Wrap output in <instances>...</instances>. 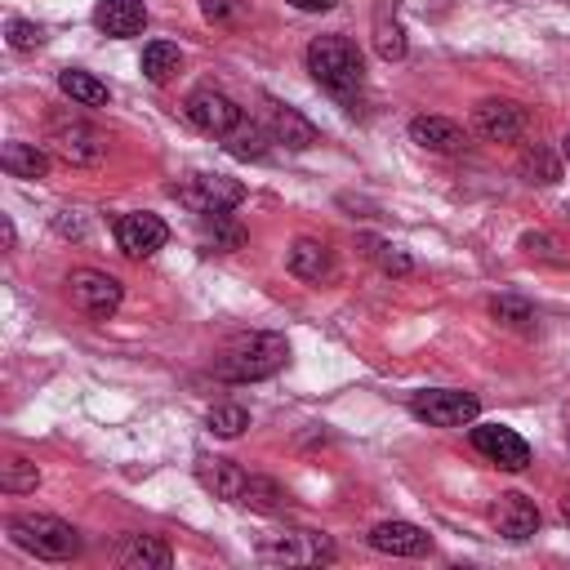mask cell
<instances>
[{"mask_svg": "<svg viewBox=\"0 0 570 570\" xmlns=\"http://www.w3.org/2000/svg\"><path fill=\"white\" fill-rule=\"evenodd\" d=\"M307 71L312 80L338 98L343 107H356L361 102V89H365V58L361 49L347 40V36H316L307 45Z\"/></svg>", "mask_w": 570, "mask_h": 570, "instance_id": "6da1fadb", "label": "cell"}, {"mask_svg": "<svg viewBox=\"0 0 570 570\" xmlns=\"http://www.w3.org/2000/svg\"><path fill=\"white\" fill-rule=\"evenodd\" d=\"M285 361H289L285 334L258 330V334L232 338V343L214 356V374L227 379V383H258V379H272L276 370H285Z\"/></svg>", "mask_w": 570, "mask_h": 570, "instance_id": "7a4b0ae2", "label": "cell"}, {"mask_svg": "<svg viewBox=\"0 0 570 570\" xmlns=\"http://www.w3.org/2000/svg\"><path fill=\"white\" fill-rule=\"evenodd\" d=\"M9 539L22 552L40 557V561H71L80 552L76 525H67V521H58L49 512H18V517H9Z\"/></svg>", "mask_w": 570, "mask_h": 570, "instance_id": "3957f363", "label": "cell"}, {"mask_svg": "<svg viewBox=\"0 0 570 570\" xmlns=\"http://www.w3.org/2000/svg\"><path fill=\"white\" fill-rule=\"evenodd\" d=\"M254 552L267 566H325L338 557L330 534L321 530H276V534H263Z\"/></svg>", "mask_w": 570, "mask_h": 570, "instance_id": "277c9868", "label": "cell"}, {"mask_svg": "<svg viewBox=\"0 0 570 570\" xmlns=\"http://www.w3.org/2000/svg\"><path fill=\"white\" fill-rule=\"evenodd\" d=\"M174 196L196 214V218H205V214H232L240 200H245V183L240 178H227V174H183L178 183H174Z\"/></svg>", "mask_w": 570, "mask_h": 570, "instance_id": "5b68a950", "label": "cell"}, {"mask_svg": "<svg viewBox=\"0 0 570 570\" xmlns=\"http://www.w3.org/2000/svg\"><path fill=\"white\" fill-rule=\"evenodd\" d=\"M481 401L472 392H454V387H423L410 396V414L432 423V428H468L476 423Z\"/></svg>", "mask_w": 570, "mask_h": 570, "instance_id": "8992f818", "label": "cell"}, {"mask_svg": "<svg viewBox=\"0 0 570 570\" xmlns=\"http://www.w3.org/2000/svg\"><path fill=\"white\" fill-rule=\"evenodd\" d=\"M49 147H53L67 165H98L102 151H107L102 134H98L89 120H80V116H53V120H49Z\"/></svg>", "mask_w": 570, "mask_h": 570, "instance_id": "52a82bcc", "label": "cell"}, {"mask_svg": "<svg viewBox=\"0 0 570 570\" xmlns=\"http://www.w3.org/2000/svg\"><path fill=\"white\" fill-rule=\"evenodd\" d=\"M67 289H71V303L94 321H107L125 298V285L107 272H94V267H76L67 276Z\"/></svg>", "mask_w": 570, "mask_h": 570, "instance_id": "ba28073f", "label": "cell"}, {"mask_svg": "<svg viewBox=\"0 0 570 570\" xmlns=\"http://www.w3.org/2000/svg\"><path fill=\"white\" fill-rule=\"evenodd\" d=\"M183 116H187L200 134H214V138H227V134L245 120L240 107H236L227 94H218V89H191L187 102H183Z\"/></svg>", "mask_w": 570, "mask_h": 570, "instance_id": "9c48e42d", "label": "cell"}, {"mask_svg": "<svg viewBox=\"0 0 570 570\" xmlns=\"http://www.w3.org/2000/svg\"><path fill=\"white\" fill-rule=\"evenodd\" d=\"M472 129L490 142H521L530 129V111L521 102H508V98H485L472 111Z\"/></svg>", "mask_w": 570, "mask_h": 570, "instance_id": "30bf717a", "label": "cell"}, {"mask_svg": "<svg viewBox=\"0 0 570 570\" xmlns=\"http://www.w3.org/2000/svg\"><path fill=\"white\" fill-rule=\"evenodd\" d=\"M468 436H472V445H476L490 463H499L503 472H521V468L530 463V445H525V436L512 432V428H503V423H476Z\"/></svg>", "mask_w": 570, "mask_h": 570, "instance_id": "8fae6325", "label": "cell"}, {"mask_svg": "<svg viewBox=\"0 0 570 570\" xmlns=\"http://www.w3.org/2000/svg\"><path fill=\"white\" fill-rule=\"evenodd\" d=\"M165 240H169V227H165L156 214H147V209L116 218V245H120V254H129V258H151Z\"/></svg>", "mask_w": 570, "mask_h": 570, "instance_id": "7c38bea8", "label": "cell"}, {"mask_svg": "<svg viewBox=\"0 0 570 570\" xmlns=\"http://www.w3.org/2000/svg\"><path fill=\"white\" fill-rule=\"evenodd\" d=\"M285 267L298 276V281H307V285H325V281H334V249L325 245V240H316V236H298L294 245H289V254H285Z\"/></svg>", "mask_w": 570, "mask_h": 570, "instance_id": "4fadbf2b", "label": "cell"}, {"mask_svg": "<svg viewBox=\"0 0 570 570\" xmlns=\"http://www.w3.org/2000/svg\"><path fill=\"white\" fill-rule=\"evenodd\" d=\"M365 539L374 552H387V557H423L432 548V539L410 521H379Z\"/></svg>", "mask_w": 570, "mask_h": 570, "instance_id": "5bb4252c", "label": "cell"}, {"mask_svg": "<svg viewBox=\"0 0 570 570\" xmlns=\"http://www.w3.org/2000/svg\"><path fill=\"white\" fill-rule=\"evenodd\" d=\"M267 134H272V142L289 147V151H307L316 142V125L307 116H298L294 107L272 102V98H267Z\"/></svg>", "mask_w": 570, "mask_h": 570, "instance_id": "9a60e30c", "label": "cell"}, {"mask_svg": "<svg viewBox=\"0 0 570 570\" xmlns=\"http://www.w3.org/2000/svg\"><path fill=\"white\" fill-rule=\"evenodd\" d=\"M111 557L125 570H165L174 561V552H169V543L160 534H125Z\"/></svg>", "mask_w": 570, "mask_h": 570, "instance_id": "2e32d148", "label": "cell"}, {"mask_svg": "<svg viewBox=\"0 0 570 570\" xmlns=\"http://www.w3.org/2000/svg\"><path fill=\"white\" fill-rule=\"evenodd\" d=\"M94 27H98L102 36L125 40V36H138V31L147 27V9H142V0H98Z\"/></svg>", "mask_w": 570, "mask_h": 570, "instance_id": "e0dca14e", "label": "cell"}, {"mask_svg": "<svg viewBox=\"0 0 570 570\" xmlns=\"http://www.w3.org/2000/svg\"><path fill=\"white\" fill-rule=\"evenodd\" d=\"M494 530L503 534V539H530L534 530H539V508L525 499V494H499V503H494Z\"/></svg>", "mask_w": 570, "mask_h": 570, "instance_id": "ac0fdd59", "label": "cell"}, {"mask_svg": "<svg viewBox=\"0 0 570 570\" xmlns=\"http://www.w3.org/2000/svg\"><path fill=\"white\" fill-rule=\"evenodd\" d=\"M245 476L232 459H200L196 463V481L214 494V499H227V503H240V490H245Z\"/></svg>", "mask_w": 570, "mask_h": 570, "instance_id": "d6986e66", "label": "cell"}, {"mask_svg": "<svg viewBox=\"0 0 570 570\" xmlns=\"http://www.w3.org/2000/svg\"><path fill=\"white\" fill-rule=\"evenodd\" d=\"M410 138L428 151H459L463 147V129L445 116H414L410 120Z\"/></svg>", "mask_w": 570, "mask_h": 570, "instance_id": "ffe728a7", "label": "cell"}, {"mask_svg": "<svg viewBox=\"0 0 570 570\" xmlns=\"http://www.w3.org/2000/svg\"><path fill=\"white\" fill-rule=\"evenodd\" d=\"M374 49H379L383 62L405 58V31H401V22H396L392 0H379V9H374Z\"/></svg>", "mask_w": 570, "mask_h": 570, "instance_id": "44dd1931", "label": "cell"}, {"mask_svg": "<svg viewBox=\"0 0 570 570\" xmlns=\"http://www.w3.org/2000/svg\"><path fill=\"white\" fill-rule=\"evenodd\" d=\"M0 165H4V174H13V178H45V174H49V156H45V147H36V142H4Z\"/></svg>", "mask_w": 570, "mask_h": 570, "instance_id": "7402d4cb", "label": "cell"}, {"mask_svg": "<svg viewBox=\"0 0 570 570\" xmlns=\"http://www.w3.org/2000/svg\"><path fill=\"white\" fill-rule=\"evenodd\" d=\"M200 245L214 249V254H232V249L245 245V227L232 214H205L200 218Z\"/></svg>", "mask_w": 570, "mask_h": 570, "instance_id": "603a6c76", "label": "cell"}, {"mask_svg": "<svg viewBox=\"0 0 570 570\" xmlns=\"http://www.w3.org/2000/svg\"><path fill=\"white\" fill-rule=\"evenodd\" d=\"M240 503H245V508H254V512L276 517V512H285V508H289V490H285L281 481H272V476H245Z\"/></svg>", "mask_w": 570, "mask_h": 570, "instance_id": "cb8c5ba5", "label": "cell"}, {"mask_svg": "<svg viewBox=\"0 0 570 570\" xmlns=\"http://www.w3.org/2000/svg\"><path fill=\"white\" fill-rule=\"evenodd\" d=\"M58 89L71 98V102H80V107H107V85L102 80H94L89 71H80V67H67V71H58Z\"/></svg>", "mask_w": 570, "mask_h": 570, "instance_id": "d4e9b609", "label": "cell"}, {"mask_svg": "<svg viewBox=\"0 0 570 570\" xmlns=\"http://www.w3.org/2000/svg\"><path fill=\"white\" fill-rule=\"evenodd\" d=\"M267 142H272V134H267L263 125H254V120H240V125L223 138V147H227L236 160H267V151H272Z\"/></svg>", "mask_w": 570, "mask_h": 570, "instance_id": "484cf974", "label": "cell"}, {"mask_svg": "<svg viewBox=\"0 0 570 570\" xmlns=\"http://www.w3.org/2000/svg\"><path fill=\"white\" fill-rule=\"evenodd\" d=\"M178 67H183L178 45H169V40H151V45L142 49V76H147L151 85H169Z\"/></svg>", "mask_w": 570, "mask_h": 570, "instance_id": "4316f807", "label": "cell"}, {"mask_svg": "<svg viewBox=\"0 0 570 570\" xmlns=\"http://www.w3.org/2000/svg\"><path fill=\"white\" fill-rule=\"evenodd\" d=\"M40 485V468L31 463V459H4L0 463V490L4 494H27V490H36Z\"/></svg>", "mask_w": 570, "mask_h": 570, "instance_id": "83f0119b", "label": "cell"}, {"mask_svg": "<svg viewBox=\"0 0 570 570\" xmlns=\"http://www.w3.org/2000/svg\"><path fill=\"white\" fill-rule=\"evenodd\" d=\"M490 316H494L499 325H508V330H530V325H534V307H530L525 298H512V294L490 298Z\"/></svg>", "mask_w": 570, "mask_h": 570, "instance_id": "f1b7e54d", "label": "cell"}, {"mask_svg": "<svg viewBox=\"0 0 570 570\" xmlns=\"http://www.w3.org/2000/svg\"><path fill=\"white\" fill-rule=\"evenodd\" d=\"M205 423H209L214 436H240L249 428V410H240V405H214Z\"/></svg>", "mask_w": 570, "mask_h": 570, "instance_id": "f546056e", "label": "cell"}, {"mask_svg": "<svg viewBox=\"0 0 570 570\" xmlns=\"http://www.w3.org/2000/svg\"><path fill=\"white\" fill-rule=\"evenodd\" d=\"M361 245H365V254H370V258H374V263H379L387 276H405V272H410V258H405L396 245H387V240H374V236H365Z\"/></svg>", "mask_w": 570, "mask_h": 570, "instance_id": "4dcf8cb0", "label": "cell"}, {"mask_svg": "<svg viewBox=\"0 0 570 570\" xmlns=\"http://www.w3.org/2000/svg\"><path fill=\"white\" fill-rule=\"evenodd\" d=\"M521 174L530 178V183H557V160H552V151L548 147H530L525 156H521Z\"/></svg>", "mask_w": 570, "mask_h": 570, "instance_id": "1f68e13d", "label": "cell"}, {"mask_svg": "<svg viewBox=\"0 0 570 570\" xmlns=\"http://www.w3.org/2000/svg\"><path fill=\"white\" fill-rule=\"evenodd\" d=\"M521 249L530 254V258H543V263H552V267H566L570 263V254L552 240V236H543V232H525L521 236Z\"/></svg>", "mask_w": 570, "mask_h": 570, "instance_id": "d6a6232c", "label": "cell"}, {"mask_svg": "<svg viewBox=\"0 0 570 570\" xmlns=\"http://www.w3.org/2000/svg\"><path fill=\"white\" fill-rule=\"evenodd\" d=\"M9 49L13 53H31V49H40V40H45V31L36 27V22H27V18H9Z\"/></svg>", "mask_w": 570, "mask_h": 570, "instance_id": "836d02e7", "label": "cell"}, {"mask_svg": "<svg viewBox=\"0 0 570 570\" xmlns=\"http://www.w3.org/2000/svg\"><path fill=\"white\" fill-rule=\"evenodd\" d=\"M245 0H200V13L209 18V22H218V27H236L240 18H245Z\"/></svg>", "mask_w": 570, "mask_h": 570, "instance_id": "e575fe53", "label": "cell"}, {"mask_svg": "<svg viewBox=\"0 0 570 570\" xmlns=\"http://www.w3.org/2000/svg\"><path fill=\"white\" fill-rule=\"evenodd\" d=\"M285 4H294V9H303V13H325V9H334V0H285Z\"/></svg>", "mask_w": 570, "mask_h": 570, "instance_id": "d590c367", "label": "cell"}, {"mask_svg": "<svg viewBox=\"0 0 570 570\" xmlns=\"http://www.w3.org/2000/svg\"><path fill=\"white\" fill-rule=\"evenodd\" d=\"M0 232H4V245H13V240H18V232H13V223H9V218H0Z\"/></svg>", "mask_w": 570, "mask_h": 570, "instance_id": "8d00e7d4", "label": "cell"}, {"mask_svg": "<svg viewBox=\"0 0 570 570\" xmlns=\"http://www.w3.org/2000/svg\"><path fill=\"white\" fill-rule=\"evenodd\" d=\"M561 517H566V521H570V494H566V499H561Z\"/></svg>", "mask_w": 570, "mask_h": 570, "instance_id": "74e56055", "label": "cell"}, {"mask_svg": "<svg viewBox=\"0 0 570 570\" xmlns=\"http://www.w3.org/2000/svg\"><path fill=\"white\" fill-rule=\"evenodd\" d=\"M561 151H566V160H570V134H566V138H561Z\"/></svg>", "mask_w": 570, "mask_h": 570, "instance_id": "f35d334b", "label": "cell"}]
</instances>
